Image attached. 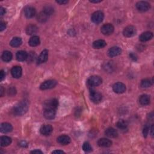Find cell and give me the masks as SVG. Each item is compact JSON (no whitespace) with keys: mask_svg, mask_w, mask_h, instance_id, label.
I'll return each instance as SVG.
<instances>
[{"mask_svg":"<svg viewBox=\"0 0 154 154\" xmlns=\"http://www.w3.org/2000/svg\"><path fill=\"white\" fill-rule=\"evenodd\" d=\"M29 107V104L28 101H21L13 108L12 113L14 115L16 116H23L28 111Z\"/></svg>","mask_w":154,"mask_h":154,"instance_id":"1","label":"cell"},{"mask_svg":"<svg viewBox=\"0 0 154 154\" xmlns=\"http://www.w3.org/2000/svg\"><path fill=\"white\" fill-rule=\"evenodd\" d=\"M104 18V15L101 11H96L95 13H93L92 15L91 20L93 23L96 24H100L102 23Z\"/></svg>","mask_w":154,"mask_h":154,"instance_id":"2","label":"cell"},{"mask_svg":"<svg viewBox=\"0 0 154 154\" xmlns=\"http://www.w3.org/2000/svg\"><path fill=\"white\" fill-rule=\"evenodd\" d=\"M57 84V82L56 80H47L41 84L40 86V89L42 90L51 89L56 87Z\"/></svg>","mask_w":154,"mask_h":154,"instance_id":"3","label":"cell"},{"mask_svg":"<svg viewBox=\"0 0 154 154\" xmlns=\"http://www.w3.org/2000/svg\"><path fill=\"white\" fill-rule=\"evenodd\" d=\"M102 80L99 76H92L87 80V84L92 87H96L102 84Z\"/></svg>","mask_w":154,"mask_h":154,"instance_id":"4","label":"cell"},{"mask_svg":"<svg viewBox=\"0 0 154 154\" xmlns=\"http://www.w3.org/2000/svg\"><path fill=\"white\" fill-rule=\"evenodd\" d=\"M137 33L135 27L133 25H128L125 27L123 31V35L126 37H131L135 35Z\"/></svg>","mask_w":154,"mask_h":154,"instance_id":"5","label":"cell"},{"mask_svg":"<svg viewBox=\"0 0 154 154\" xmlns=\"http://www.w3.org/2000/svg\"><path fill=\"white\" fill-rule=\"evenodd\" d=\"M58 106V102L56 99H52V100L46 101L44 104V109H52L56 110Z\"/></svg>","mask_w":154,"mask_h":154,"instance_id":"6","label":"cell"},{"mask_svg":"<svg viewBox=\"0 0 154 154\" xmlns=\"http://www.w3.org/2000/svg\"><path fill=\"white\" fill-rule=\"evenodd\" d=\"M114 28L112 24H104L101 29V31L104 35L108 36L112 35L114 32Z\"/></svg>","mask_w":154,"mask_h":154,"instance_id":"7","label":"cell"},{"mask_svg":"<svg viewBox=\"0 0 154 154\" xmlns=\"http://www.w3.org/2000/svg\"><path fill=\"white\" fill-rule=\"evenodd\" d=\"M136 7L140 12H145L148 10H149L151 5L149 3L146 1H139L136 4Z\"/></svg>","mask_w":154,"mask_h":154,"instance_id":"8","label":"cell"},{"mask_svg":"<svg viewBox=\"0 0 154 154\" xmlns=\"http://www.w3.org/2000/svg\"><path fill=\"white\" fill-rule=\"evenodd\" d=\"M90 98L92 102L98 104L102 100V95L100 92L95 90H92L90 93Z\"/></svg>","mask_w":154,"mask_h":154,"instance_id":"9","label":"cell"},{"mask_svg":"<svg viewBox=\"0 0 154 154\" xmlns=\"http://www.w3.org/2000/svg\"><path fill=\"white\" fill-rule=\"evenodd\" d=\"M113 89L115 93L120 94V93H123L125 92L126 86L122 82H118L113 85Z\"/></svg>","mask_w":154,"mask_h":154,"instance_id":"10","label":"cell"},{"mask_svg":"<svg viewBox=\"0 0 154 154\" xmlns=\"http://www.w3.org/2000/svg\"><path fill=\"white\" fill-rule=\"evenodd\" d=\"M52 131L53 128L50 125H43L40 129V133L45 136L50 135L52 133Z\"/></svg>","mask_w":154,"mask_h":154,"instance_id":"11","label":"cell"},{"mask_svg":"<svg viewBox=\"0 0 154 154\" xmlns=\"http://www.w3.org/2000/svg\"><path fill=\"white\" fill-rule=\"evenodd\" d=\"M48 51L47 49H45V50H43L41 52L40 56L37 58V63L38 64H40L43 63H45L48 60Z\"/></svg>","mask_w":154,"mask_h":154,"instance_id":"12","label":"cell"},{"mask_svg":"<svg viewBox=\"0 0 154 154\" xmlns=\"http://www.w3.org/2000/svg\"><path fill=\"white\" fill-rule=\"evenodd\" d=\"M56 114V110L52 109H44L43 116L46 119L51 120L55 118Z\"/></svg>","mask_w":154,"mask_h":154,"instance_id":"13","label":"cell"},{"mask_svg":"<svg viewBox=\"0 0 154 154\" xmlns=\"http://www.w3.org/2000/svg\"><path fill=\"white\" fill-rule=\"evenodd\" d=\"M122 52V49L118 46H114L111 48L108 51V55L109 57H113L117 56Z\"/></svg>","mask_w":154,"mask_h":154,"instance_id":"14","label":"cell"},{"mask_svg":"<svg viewBox=\"0 0 154 154\" xmlns=\"http://www.w3.org/2000/svg\"><path fill=\"white\" fill-rule=\"evenodd\" d=\"M11 74L14 78H19L22 76V74H23V69H22L21 67L16 66H14L11 70Z\"/></svg>","mask_w":154,"mask_h":154,"instance_id":"15","label":"cell"},{"mask_svg":"<svg viewBox=\"0 0 154 154\" xmlns=\"http://www.w3.org/2000/svg\"><path fill=\"white\" fill-rule=\"evenodd\" d=\"M57 140L58 143L62 145H68L71 141L70 138L67 135H62L59 136Z\"/></svg>","mask_w":154,"mask_h":154,"instance_id":"16","label":"cell"},{"mask_svg":"<svg viewBox=\"0 0 154 154\" xmlns=\"http://www.w3.org/2000/svg\"><path fill=\"white\" fill-rule=\"evenodd\" d=\"M36 10L33 7H27L24 9V14L27 18H31L36 15Z\"/></svg>","mask_w":154,"mask_h":154,"instance_id":"17","label":"cell"},{"mask_svg":"<svg viewBox=\"0 0 154 154\" xmlns=\"http://www.w3.org/2000/svg\"><path fill=\"white\" fill-rule=\"evenodd\" d=\"M153 37V33L150 31H146L143 33L140 36L139 40L141 42H146L152 39Z\"/></svg>","mask_w":154,"mask_h":154,"instance_id":"18","label":"cell"},{"mask_svg":"<svg viewBox=\"0 0 154 154\" xmlns=\"http://www.w3.org/2000/svg\"><path fill=\"white\" fill-rule=\"evenodd\" d=\"M98 145L99 146H101V147H108L112 146V142L111 140H110L108 139L102 138L98 141Z\"/></svg>","mask_w":154,"mask_h":154,"instance_id":"19","label":"cell"},{"mask_svg":"<svg viewBox=\"0 0 154 154\" xmlns=\"http://www.w3.org/2000/svg\"><path fill=\"white\" fill-rule=\"evenodd\" d=\"M29 54L25 51H19L17 52L16 55V59H17L19 62H24L25 60H27L28 58Z\"/></svg>","mask_w":154,"mask_h":154,"instance_id":"20","label":"cell"},{"mask_svg":"<svg viewBox=\"0 0 154 154\" xmlns=\"http://www.w3.org/2000/svg\"><path fill=\"white\" fill-rule=\"evenodd\" d=\"M0 130L3 133H8L13 130V126L9 123H3L1 125Z\"/></svg>","mask_w":154,"mask_h":154,"instance_id":"21","label":"cell"},{"mask_svg":"<svg viewBox=\"0 0 154 154\" xmlns=\"http://www.w3.org/2000/svg\"><path fill=\"white\" fill-rule=\"evenodd\" d=\"M106 135L110 138H116L118 136L117 131L113 128H108L105 131Z\"/></svg>","mask_w":154,"mask_h":154,"instance_id":"22","label":"cell"},{"mask_svg":"<svg viewBox=\"0 0 154 154\" xmlns=\"http://www.w3.org/2000/svg\"><path fill=\"white\" fill-rule=\"evenodd\" d=\"M12 143V139L8 136H2L0 138V145L2 147L7 146Z\"/></svg>","mask_w":154,"mask_h":154,"instance_id":"23","label":"cell"},{"mask_svg":"<svg viewBox=\"0 0 154 154\" xmlns=\"http://www.w3.org/2000/svg\"><path fill=\"white\" fill-rule=\"evenodd\" d=\"M151 101L150 96L147 95H142L139 98V102L142 106H147Z\"/></svg>","mask_w":154,"mask_h":154,"instance_id":"24","label":"cell"},{"mask_svg":"<svg viewBox=\"0 0 154 154\" xmlns=\"http://www.w3.org/2000/svg\"><path fill=\"white\" fill-rule=\"evenodd\" d=\"M107 45V43L104 40H97L93 43V47L95 49H101L105 47Z\"/></svg>","mask_w":154,"mask_h":154,"instance_id":"25","label":"cell"},{"mask_svg":"<svg viewBox=\"0 0 154 154\" xmlns=\"http://www.w3.org/2000/svg\"><path fill=\"white\" fill-rule=\"evenodd\" d=\"M29 44L33 47L37 46L40 44V38L37 36H34L30 38Z\"/></svg>","mask_w":154,"mask_h":154,"instance_id":"26","label":"cell"},{"mask_svg":"<svg viewBox=\"0 0 154 154\" xmlns=\"http://www.w3.org/2000/svg\"><path fill=\"white\" fill-rule=\"evenodd\" d=\"M1 58L5 62H9L12 60L13 58V55L12 52L9 51H5L3 52Z\"/></svg>","mask_w":154,"mask_h":154,"instance_id":"27","label":"cell"},{"mask_svg":"<svg viewBox=\"0 0 154 154\" xmlns=\"http://www.w3.org/2000/svg\"><path fill=\"white\" fill-rule=\"evenodd\" d=\"M38 28L35 25H30L27 27L26 33L29 35H33L37 32Z\"/></svg>","mask_w":154,"mask_h":154,"instance_id":"28","label":"cell"},{"mask_svg":"<svg viewBox=\"0 0 154 154\" xmlns=\"http://www.w3.org/2000/svg\"><path fill=\"white\" fill-rule=\"evenodd\" d=\"M22 43H23V41H22L21 38L20 37H14L13 39L10 41V45L12 47H18L21 46Z\"/></svg>","mask_w":154,"mask_h":154,"instance_id":"29","label":"cell"},{"mask_svg":"<svg viewBox=\"0 0 154 154\" xmlns=\"http://www.w3.org/2000/svg\"><path fill=\"white\" fill-rule=\"evenodd\" d=\"M128 123L125 120H120L116 123L117 127L120 129H125L128 127Z\"/></svg>","mask_w":154,"mask_h":154,"instance_id":"30","label":"cell"},{"mask_svg":"<svg viewBox=\"0 0 154 154\" xmlns=\"http://www.w3.org/2000/svg\"><path fill=\"white\" fill-rule=\"evenodd\" d=\"M48 17L49 16L43 11L42 12H40L37 15V20L38 21L40 22V23H45V22L47 21Z\"/></svg>","mask_w":154,"mask_h":154,"instance_id":"31","label":"cell"},{"mask_svg":"<svg viewBox=\"0 0 154 154\" xmlns=\"http://www.w3.org/2000/svg\"><path fill=\"white\" fill-rule=\"evenodd\" d=\"M153 81H151L149 79H144L141 81V87L143 88H147L149 87L152 85Z\"/></svg>","mask_w":154,"mask_h":154,"instance_id":"32","label":"cell"},{"mask_svg":"<svg viewBox=\"0 0 154 154\" xmlns=\"http://www.w3.org/2000/svg\"><path fill=\"white\" fill-rule=\"evenodd\" d=\"M104 69H105L106 71H108V72H112L113 69H114V65L112 63V62H109L105 64L104 66Z\"/></svg>","mask_w":154,"mask_h":154,"instance_id":"33","label":"cell"},{"mask_svg":"<svg viewBox=\"0 0 154 154\" xmlns=\"http://www.w3.org/2000/svg\"><path fill=\"white\" fill-rule=\"evenodd\" d=\"M43 12H45L46 15L48 16L51 15L54 13V9L52 7H51V5H46L43 9Z\"/></svg>","mask_w":154,"mask_h":154,"instance_id":"34","label":"cell"},{"mask_svg":"<svg viewBox=\"0 0 154 154\" xmlns=\"http://www.w3.org/2000/svg\"><path fill=\"white\" fill-rule=\"evenodd\" d=\"M82 149L85 152H89L92 151V147L89 142H85L84 143L83 145H82Z\"/></svg>","mask_w":154,"mask_h":154,"instance_id":"35","label":"cell"},{"mask_svg":"<svg viewBox=\"0 0 154 154\" xmlns=\"http://www.w3.org/2000/svg\"><path fill=\"white\" fill-rule=\"evenodd\" d=\"M149 126L148 125H146L145 126V127L143 128V135L145 137H146L148 135V134H149Z\"/></svg>","mask_w":154,"mask_h":154,"instance_id":"36","label":"cell"},{"mask_svg":"<svg viewBox=\"0 0 154 154\" xmlns=\"http://www.w3.org/2000/svg\"><path fill=\"white\" fill-rule=\"evenodd\" d=\"M16 91L14 87H12L9 90V95H14L16 94Z\"/></svg>","mask_w":154,"mask_h":154,"instance_id":"37","label":"cell"},{"mask_svg":"<svg viewBox=\"0 0 154 154\" xmlns=\"http://www.w3.org/2000/svg\"><path fill=\"white\" fill-rule=\"evenodd\" d=\"M35 57V52H31L28 56V58H27V60H29V61H30V60H31V61H33V60H34L33 58Z\"/></svg>","mask_w":154,"mask_h":154,"instance_id":"38","label":"cell"},{"mask_svg":"<svg viewBox=\"0 0 154 154\" xmlns=\"http://www.w3.org/2000/svg\"><path fill=\"white\" fill-rule=\"evenodd\" d=\"M5 27H6L5 23H4V22H1V24H0V31H3L5 29Z\"/></svg>","mask_w":154,"mask_h":154,"instance_id":"39","label":"cell"},{"mask_svg":"<svg viewBox=\"0 0 154 154\" xmlns=\"http://www.w3.org/2000/svg\"><path fill=\"white\" fill-rule=\"evenodd\" d=\"M4 78H5V73L3 70H1L0 71V80L3 81Z\"/></svg>","mask_w":154,"mask_h":154,"instance_id":"40","label":"cell"},{"mask_svg":"<svg viewBox=\"0 0 154 154\" xmlns=\"http://www.w3.org/2000/svg\"><path fill=\"white\" fill-rule=\"evenodd\" d=\"M129 57H131V59H133V60H134V61H135V60H137V57L135 54H133V53H131L129 54Z\"/></svg>","mask_w":154,"mask_h":154,"instance_id":"41","label":"cell"},{"mask_svg":"<svg viewBox=\"0 0 154 154\" xmlns=\"http://www.w3.org/2000/svg\"><path fill=\"white\" fill-rule=\"evenodd\" d=\"M56 3L60 4H66L68 3V1H56Z\"/></svg>","mask_w":154,"mask_h":154,"instance_id":"42","label":"cell"},{"mask_svg":"<svg viewBox=\"0 0 154 154\" xmlns=\"http://www.w3.org/2000/svg\"><path fill=\"white\" fill-rule=\"evenodd\" d=\"M31 153H43V152L40 150H35L31 152Z\"/></svg>","mask_w":154,"mask_h":154,"instance_id":"43","label":"cell"},{"mask_svg":"<svg viewBox=\"0 0 154 154\" xmlns=\"http://www.w3.org/2000/svg\"><path fill=\"white\" fill-rule=\"evenodd\" d=\"M1 92H0V95H1V96H3L4 95V92H5V90L4 89L3 87H1V90H0Z\"/></svg>","mask_w":154,"mask_h":154,"instance_id":"44","label":"cell"},{"mask_svg":"<svg viewBox=\"0 0 154 154\" xmlns=\"http://www.w3.org/2000/svg\"><path fill=\"white\" fill-rule=\"evenodd\" d=\"M5 13V9L3 7H1V15L3 16Z\"/></svg>","mask_w":154,"mask_h":154,"instance_id":"45","label":"cell"},{"mask_svg":"<svg viewBox=\"0 0 154 154\" xmlns=\"http://www.w3.org/2000/svg\"><path fill=\"white\" fill-rule=\"evenodd\" d=\"M52 153H64V152L63 151H54Z\"/></svg>","mask_w":154,"mask_h":154,"instance_id":"46","label":"cell"},{"mask_svg":"<svg viewBox=\"0 0 154 154\" xmlns=\"http://www.w3.org/2000/svg\"><path fill=\"white\" fill-rule=\"evenodd\" d=\"M151 135L153 137V125H152L151 126Z\"/></svg>","mask_w":154,"mask_h":154,"instance_id":"47","label":"cell"},{"mask_svg":"<svg viewBox=\"0 0 154 154\" xmlns=\"http://www.w3.org/2000/svg\"><path fill=\"white\" fill-rule=\"evenodd\" d=\"M90 2L92 3H98L101 2V1H90Z\"/></svg>","mask_w":154,"mask_h":154,"instance_id":"48","label":"cell"}]
</instances>
